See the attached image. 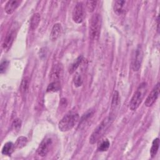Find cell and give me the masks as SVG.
I'll return each instance as SVG.
<instances>
[{
  "label": "cell",
  "mask_w": 160,
  "mask_h": 160,
  "mask_svg": "<svg viewBox=\"0 0 160 160\" xmlns=\"http://www.w3.org/2000/svg\"><path fill=\"white\" fill-rule=\"evenodd\" d=\"M113 119L114 118L112 114L111 116L109 115L108 117L103 119L102 122L97 126L89 138V142L91 144H95L104 135V132L111 126Z\"/></svg>",
  "instance_id": "obj_1"
},
{
  "label": "cell",
  "mask_w": 160,
  "mask_h": 160,
  "mask_svg": "<svg viewBox=\"0 0 160 160\" xmlns=\"http://www.w3.org/2000/svg\"><path fill=\"white\" fill-rule=\"evenodd\" d=\"M147 89L148 86L146 82H143L139 84L129 102V107L131 111H136L139 108L146 94Z\"/></svg>",
  "instance_id": "obj_2"
},
{
  "label": "cell",
  "mask_w": 160,
  "mask_h": 160,
  "mask_svg": "<svg viewBox=\"0 0 160 160\" xmlns=\"http://www.w3.org/2000/svg\"><path fill=\"white\" fill-rule=\"evenodd\" d=\"M79 121V116L77 113L69 114L64 116L59 122L58 128L62 132L72 129Z\"/></svg>",
  "instance_id": "obj_3"
},
{
  "label": "cell",
  "mask_w": 160,
  "mask_h": 160,
  "mask_svg": "<svg viewBox=\"0 0 160 160\" xmlns=\"http://www.w3.org/2000/svg\"><path fill=\"white\" fill-rule=\"evenodd\" d=\"M102 24L101 16L99 14H94L90 21L89 26V36L92 40L98 39L101 32V28Z\"/></svg>",
  "instance_id": "obj_4"
},
{
  "label": "cell",
  "mask_w": 160,
  "mask_h": 160,
  "mask_svg": "<svg viewBox=\"0 0 160 160\" xmlns=\"http://www.w3.org/2000/svg\"><path fill=\"white\" fill-rule=\"evenodd\" d=\"M84 9L83 4L81 2H78L75 5L72 13V18L73 21L77 23H81L84 19Z\"/></svg>",
  "instance_id": "obj_5"
},
{
  "label": "cell",
  "mask_w": 160,
  "mask_h": 160,
  "mask_svg": "<svg viewBox=\"0 0 160 160\" xmlns=\"http://www.w3.org/2000/svg\"><path fill=\"white\" fill-rule=\"evenodd\" d=\"M159 91H160V85H159V83L158 82L145 100L144 104L146 107H151L154 104V102L156 101L159 96Z\"/></svg>",
  "instance_id": "obj_6"
},
{
  "label": "cell",
  "mask_w": 160,
  "mask_h": 160,
  "mask_svg": "<svg viewBox=\"0 0 160 160\" xmlns=\"http://www.w3.org/2000/svg\"><path fill=\"white\" fill-rule=\"evenodd\" d=\"M52 144V139L50 138H46L42 141L37 149V153L39 156L44 157L49 151L50 147Z\"/></svg>",
  "instance_id": "obj_7"
},
{
  "label": "cell",
  "mask_w": 160,
  "mask_h": 160,
  "mask_svg": "<svg viewBox=\"0 0 160 160\" xmlns=\"http://www.w3.org/2000/svg\"><path fill=\"white\" fill-rule=\"evenodd\" d=\"M142 58H143V52H142V47L139 45L138 46L136 51H135V55H134V58L132 62V69L134 71H138L141 66L142 61Z\"/></svg>",
  "instance_id": "obj_8"
},
{
  "label": "cell",
  "mask_w": 160,
  "mask_h": 160,
  "mask_svg": "<svg viewBox=\"0 0 160 160\" xmlns=\"http://www.w3.org/2000/svg\"><path fill=\"white\" fill-rule=\"evenodd\" d=\"M16 31L15 28L11 29L7 33L2 44V48L4 51L6 52L9 51V49L11 48L14 42V38L16 37Z\"/></svg>",
  "instance_id": "obj_9"
},
{
  "label": "cell",
  "mask_w": 160,
  "mask_h": 160,
  "mask_svg": "<svg viewBox=\"0 0 160 160\" xmlns=\"http://www.w3.org/2000/svg\"><path fill=\"white\" fill-rule=\"evenodd\" d=\"M128 1L122 0H117L114 2L113 9L116 14L118 15H121L125 13L128 9Z\"/></svg>",
  "instance_id": "obj_10"
},
{
  "label": "cell",
  "mask_w": 160,
  "mask_h": 160,
  "mask_svg": "<svg viewBox=\"0 0 160 160\" xmlns=\"http://www.w3.org/2000/svg\"><path fill=\"white\" fill-rule=\"evenodd\" d=\"M21 1L19 0H10L8 1L5 6H4V11L8 14H12L14 11L18 8L19 4H21Z\"/></svg>",
  "instance_id": "obj_11"
},
{
  "label": "cell",
  "mask_w": 160,
  "mask_h": 160,
  "mask_svg": "<svg viewBox=\"0 0 160 160\" xmlns=\"http://www.w3.org/2000/svg\"><path fill=\"white\" fill-rule=\"evenodd\" d=\"M62 32V26L60 23L55 24L51 31L50 34V39L52 41H56L60 36Z\"/></svg>",
  "instance_id": "obj_12"
},
{
  "label": "cell",
  "mask_w": 160,
  "mask_h": 160,
  "mask_svg": "<svg viewBox=\"0 0 160 160\" xmlns=\"http://www.w3.org/2000/svg\"><path fill=\"white\" fill-rule=\"evenodd\" d=\"M40 21H41L40 14L38 12L34 13L32 16L31 20H30V28L32 30L36 29L38 27Z\"/></svg>",
  "instance_id": "obj_13"
},
{
  "label": "cell",
  "mask_w": 160,
  "mask_h": 160,
  "mask_svg": "<svg viewBox=\"0 0 160 160\" xmlns=\"http://www.w3.org/2000/svg\"><path fill=\"white\" fill-rule=\"evenodd\" d=\"M15 148L14 144L12 142H8L4 144L2 148V154L4 155L10 156Z\"/></svg>",
  "instance_id": "obj_14"
},
{
  "label": "cell",
  "mask_w": 160,
  "mask_h": 160,
  "mask_svg": "<svg viewBox=\"0 0 160 160\" xmlns=\"http://www.w3.org/2000/svg\"><path fill=\"white\" fill-rule=\"evenodd\" d=\"M159 139L157 138L153 140L152 146L150 149V154H151V158L155 157L159 149Z\"/></svg>",
  "instance_id": "obj_15"
},
{
  "label": "cell",
  "mask_w": 160,
  "mask_h": 160,
  "mask_svg": "<svg viewBox=\"0 0 160 160\" xmlns=\"http://www.w3.org/2000/svg\"><path fill=\"white\" fill-rule=\"evenodd\" d=\"M27 142H28L27 138H26L25 136H20L17 139L16 143L14 144V146L17 149H21L26 145Z\"/></svg>",
  "instance_id": "obj_16"
},
{
  "label": "cell",
  "mask_w": 160,
  "mask_h": 160,
  "mask_svg": "<svg viewBox=\"0 0 160 160\" xmlns=\"http://www.w3.org/2000/svg\"><path fill=\"white\" fill-rule=\"evenodd\" d=\"M110 146V142L108 139H104L101 141L98 146V150L101 152L106 151Z\"/></svg>",
  "instance_id": "obj_17"
},
{
  "label": "cell",
  "mask_w": 160,
  "mask_h": 160,
  "mask_svg": "<svg viewBox=\"0 0 160 160\" xmlns=\"http://www.w3.org/2000/svg\"><path fill=\"white\" fill-rule=\"evenodd\" d=\"M60 89V82L59 81H52L50 83L48 88L47 91L48 92H55L58 91Z\"/></svg>",
  "instance_id": "obj_18"
},
{
  "label": "cell",
  "mask_w": 160,
  "mask_h": 160,
  "mask_svg": "<svg viewBox=\"0 0 160 160\" xmlns=\"http://www.w3.org/2000/svg\"><path fill=\"white\" fill-rule=\"evenodd\" d=\"M119 103V96L118 91H115L113 97L112 99V103H111V109L114 110L118 106Z\"/></svg>",
  "instance_id": "obj_19"
},
{
  "label": "cell",
  "mask_w": 160,
  "mask_h": 160,
  "mask_svg": "<svg viewBox=\"0 0 160 160\" xmlns=\"http://www.w3.org/2000/svg\"><path fill=\"white\" fill-rule=\"evenodd\" d=\"M29 78L28 77H25L23 78L21 85V90L22 92H26L29 88Z\"/></svg>",
  "instance_id": "obj_20"
},
{
  "label": "cell",
  "mask_w": 160,
  "mask_h": 160,
  "mask_svg": "<svg viewBox=\"0 0 160 160\" xmlns=\"http://www.w3.org/2000/svg\"><path fill=\"white\" fill-rule=\"evenodd\" d=\"M82 60V56L78 57V58L76 59V61L71 66V67H70V68L69 69V72L70 73L74 72L75 71V70L78 68L79 65L81 64Z\"/></svg>",
  "instance_id": "obj_21"
},
{
  "label": "cell",
  "mask_w": 160,
  "mask_h": 160,
  "mask_svg": "<svg viewBox=\"0 0 160 160\" xmlns=\"http://www.w3.org/2000/svg\"><path fill=\"white\" fill-rule=\"evenodd\" d=\"M86 7L89 12H93L96 8L97 1H86Z\"/></svg>",
  "instance_id": "obj_22"
},
{
  "label": "cell",
  "mask_w": 160,
  "mask_h": 160,
  "mask_svg": "<svg viewBox=\"0 0 160 160\" xmlns=\"http://www.w3.org/2000/svg\"><path fill=\"white\" fill-rule=\"evenodd\" d=\"M74 84L76 87H79L82 84V79L81 76L79 74H76V75L74 78Z\"/></svg>",
  "instance_id": "obj_23"
},
{
  "label": "cell",
  "mask_w": 160,
  "mask_h": 160,
  "mask_svg": "<svg viewBox=\"0 0 160 160\" xmlns=\"http://www.w3.org/2000/svg\"><path fill=\"white\" fill-rule=\"evenodd\" d=\"M8 66H9V61H8L6 60H4L1 62V64H0L1 74L4 73L6 71L7 68H8Z\"/></svg>",
  "instance_id": "obj_24"
},
{
  "label": "cell",
  "mask_w": 160,
  "mask_h": 160,
  "mask_svg": "<svg viewBox=\"0 0 160 160\" xmlns=\"http://www.w3.org/2000/svg\"><path fill=\"white\" fill-rule=\"evenodd\" d=\"M21 122L20 121V119H15L14 121V122H13V126L14 127V128L16 129H19V128L21 127Z\"/></svg>",
  "instance_id": "obj_25"
},
{
  "label": "cell",
  "mask_w": 160,
  "mask_h": 160,
  "mask_svg": "<svg viewBox=\"0 0 160 160\" xmlns=\"http://www.w3.org/2000/svg\"><path fill=\"white\" fill-rule=\"evenodd\" d=\"M159 16H158L157 17V31H159Z\"/></svg>",
  "instance_id": "obj_26"
}]
</instances>
